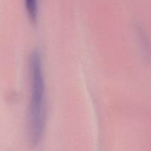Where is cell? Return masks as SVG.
<instances>
[{"label": "cell", "mask_w": 151, "mask_h": 151, "mask_svg": "<svg viewBox=\"0 0 151 151\" xmlns=\"http://www.w3.org/2000/svg\"><path fill=\"white\" fill-rule=\"evenodd\" d=\"M25 7L30 22L32 23H35L38 16V1L25 0Z\"/></svg>", "instance_id": "2"}, {"label": "cell", "mask_w": 151, "mask_h": 151, "mask_svg": "<svg viewBox=\"0 0 151 151\" xmlns=\"http://www.w3.org/2000/svg\"><path fill=\"white\" fill-rule=\"evenodd\" d=\"M32 97L30 104V134L33 144L41 139L45 126L44 80L40 55L34 52L29 60Z\"/></svg>", "instance_id": "1"}]
</instances>
